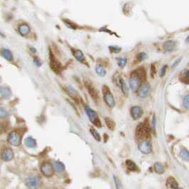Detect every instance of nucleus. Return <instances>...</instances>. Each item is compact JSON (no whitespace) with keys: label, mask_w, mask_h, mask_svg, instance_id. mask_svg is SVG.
I'll list each match as a JSON object with an SVG mask.
<instances>
[{"label":"nucleus","mask_w":189,"mask_h":189,"mask_svg":"<svg viewBox=\"0 0 189 189\" xmlns=\"http://www.w3.org/2000/svg\"><path fill=\"white\" fill-rule=\"evenodd\" d=\"M146 79V72L144 68H139L133 71L129 80V84L133 91L137 90L144 80Z\"/></svg>","instance_id":"obj_1"},{"label":"nucleus","mask_w":189,"mask_h":189,"mask_svg":"<svg viewBox=\"0 0 189 189\" xmlns=\"http://www.w3.org/2000/svg\"><path fill=\"white\" fill-rule=\"evenodd\" d=\"M156 116L155 115H154L153 118H152V125H153V130L154 132H155V130H156Z\"/></svg>","instance_id":"obj_39"},{"label":"nucleus","mask_w":189,"mask_h":189,"mask_svg":"<svg viewBox=\"0 0 189 189\" xmlns=\"http://www.w3.org/2000/svg\"><path fill=\"white\" fill-rule=\"evenodd\" d=\"M150 93V86L148 83H142L137 89V95L139 98H147Z\"/></svg>","instance_id":"obj_8"},{"label":"nucleus","mask_w":189,"mask_h":189,"mask_svg":"<svg viewBox=\"0 0 189 189\" xmlns=\"http://www.w3.org/2000/svg\"><path fill=\"white\" fill-rule=\"evenodd\" d=\"M117 85H118V86L119 87V88L121 89L122 92L124 93V95H125L126 96H127L129 94V90L123 78L122 77H119L118 79H117Z\"/></svg>","instance_id":"obj_15"},{"label":"nucleus","mask_w":189,"mask_h":189,"mask_svg":"<svg viewBox=\"0 0 189 189\" xmlns=\"http://www.w3.org/2000/svg\"><path fill=\"white\" fill-rule=\"evenodd\" d=\"M109 50L112 54H118V53L121 51L122 48L119 46H109Z\"/></svg>","instance_id":"obj_33"},{"label":"nucleus","mask_w":189,"mask_h":189,"mask_svg":"<svg viewBox=\"0 0 189 189\" xmlns=\"http://www.w3.org/2000/svg\"><path fill=\"white\" fill-rule=\"evenodd\" d=\"M2 55L4 57V58H5L7 61H12L13 60V56L10 50L8 49H3L2 51Z\"/></svg>","instance_id":"obj_25"},{"label":"nucleus","mask_w":189,"mask_h":189,"mask_svg":"<svg viewBox=\"0 0 189 189\" xmlns=\"http://www.w3.org/2000/svg\"><path fill=\"white\" fill-rule=\"evenodd\" d=\"M103 99H104V101L106 104L109 106L110 107H114L115 105V99L113 95L112 94L111 91H110V90L109 89V87L106 86V85H104L103 88Z\"/></svg>","instance_id":"obj_4"},{"label":"nucleus","mask_w":189,"mask_h":189,"mask_svg":"<svg viewBox=\"0 0 189 189\" xmlns=\"http://www.w3.org/2000/svg\"><path fill=\"white\" fill-rule=\"evenodd\" d=\"M127 61V59L126 58H117V64H118V66L122 68H124V67L126 66Z\"/></svg>","instance_id":"obj_31"},{"label":"nucleus","mask_w":189,"mask_h":189,"mask_svg":"<svg viewBox=\"0 0 189 189\" xmlns=\"http://www.w3.org/2000/svg\"><path fill=\"white\" fill-rule=\"evenodd\" d=\"M138 149L142 154H149L151 152V145L148 141L144 140V141L140 142L139 145H138Z\"/></svg>","instance_id":"obj_10"},{"label":"nucleus","mask_w":189,"mask_h":189,"mask_svg":"<svg viewBox=\"0 0 189 189\" xmlns=\"http://www.w3.org/2000/svg\"><path fill=\"white\" fill-rule=\"evenodd\" d=\"M136 136L138 139H147L150 137V130L147 123H139L136 129Z\"/></svg>","instance_id":"obj_2"},{"label":"nucleus","mask_w":189,"mask_h":189,"mask_svg":"<svg viewBox=\"0 0 189 189\" xmlns=\"http://www.w3.org/2000/svg\"><path fill=\"white\" fill-rule=\"evenodd\" d=\"M24 144L29 148H34L36 146V141L32 137H27L24 140Z\"/></svg>","instance_id":"obj_22"},{"label":"nucleus","mask_w":189,"mask_h":189,"mask_svg":"<svg viewBox=\"0 0 189 189\" xmlns=\"http://www.w3.org/2000/svg\"><path fill=\"white\" fill-rule=\"evenodd\" d=\"M34 63H35L37 66H38V67L41 66V63L40 62V61H39V60L37 58H34Z\"/></svg>","instance_id":"obj_41"},{"label":"nucleus","mask_w":189,"mask_h":189,"mask_svg":"<svg viewBox=\"0 0 189 189\" xmlns=\"http://www.w3.org/2000/svg\"><path fill=\"white\" fill-rule=\"evenodd\" d=\"M66 91L71 98L73 99V100L76 101V102H78V100H79L80 99V97L78 95V92L76 91L72 86H68L67 87Z\"/></svg>","instance_id":"obj_17"},{"label":"nucleus","mask_w":189,"mask_h":189,"mask_svg":"<svg viewBox=\"0 0 189 189\" xmlns=\"http://www.w3.org/2000/svg\"><path fill=\"white\" fill-rule=\"evenodd\" d=\"M95 72L98 75L103 77L106 75V70L104 68V67L101 65H97L95 66Z\"/></svg>","instance_id":"obj_26"},{"label":"nucleus","mask_w":189,"mask_h":189,"mask_svg":"<svg viewBox=\"0 0 189 189\" xmlns=\"http://www.w3.org/2000/svg\"><path fill=\"white\" fill-rule=\"evenodd\" d=\"M113 178H114V181H115V186H116V188H123V186H122V183H121L120 180H119L118 177L113 175Z\"/></svg>","instance_id":"obj_35"},{"label":"nucleus","mask_w":189,"mask_h":189,"mask_svg":"<svg viewBox=\"0 0 189 189\" xmlns=\"http://www.w3.org/2000/svg\"><path fill=\"white\" fill-rule=\"evenodd\" d=\"M167 70V65H164L162 67V68H161L160 73H159V75L161 76V77H163V76L166 74Z\"/></svg>","instance_id":"obj_37"},{"label":"nucleus","mask_w":189,"mask_h":189,"mask_svg":"<svg viewBox=\"0 0 189 189\" xmlns=\"http://www.w3.org/2000/svg\"><path fill=\"white\" fill-rule=\"evenodd\" d=\"M181 61V58H179V59H178V60H176V61H175V63L172 64L171 68H175V67H176V66L177 65H178V64L180 63V61Z\"/></svg>","instance_id":"obj_42"},{"label":"nucleus","mask_w":189,"mask_h":189,"mask_svg":"<svg viewBox=\"0 0 189 189\" xmlns=\"http://www.w3.org/2000/svg\"><path fill=\"white\" fill-rule=\"evenodd\" d=\"M179 79L182 82L186 84L189 83V73L188 70H183L179 76Z\"/></svg>","instance_id":"obj_19"},{"label":"nucleus","mask_w":189,"mask_h":189,"mask_svg":"<svg viewBox=\"0 0 189 189\" xmlns=\"http://www.w3.org/2000/svg\"><path fill=\"white\" fill-rule=\"evenodd\" d=\"M105 122L106 125L107 126V127L111 130H114L115 128V122L112 120V119L109 118V117H105Z\"/></svg>","instance_id":"obj_28"},{"label":"nucleus","mask_w":189,"mask_h":189,"mask_svg":"<svg viewBox=\"0 0 189 189\" xmlns=\"http://www.w3.org/2000/svg\"><path fill=\"white\" fill-rule=\"evenodd\" d=\"M126 165L127 167V169L130 171H137V166L136 163L132 160H127L126 161Z\"/></svg>","instance_id":"obj_24"},{"label":"nucleus","mask_w":189,"mask_h":189,"mask_svg":"<svg viewBox=\"0 0 189 189\" xmlns=\"http://www.w3.org/2000/svg\"><path fill=\"white\" fill-rule=\"evenodd\" d=\"M50 66L52 70L58 74L61 73V71L63 70V67H62L61 63L55 58L54 55L52 54L51 51H50Z\"/></svg>","instance_id":"obj_5"},{"label":"nucleus","mask_w":189,"mask_h":189,"mask_svg":"<svg viewBox=\"0 0 189 189\" xmlns=\"http://www.w3.org/2000/svg\"><path fill=\"white\" fill-rule=\"evenodd\" d=\"M9 115H10V113L7 110L4 108H0V119L6 118Z\"/></svg>","instance_id":"obj_32"},{"label":"nucleus","mask_w":189,"mask_h":189,"mask_svg":"<svg viewBox=\"0 0 189 189\" xmlns=\"http://www.w3.org/2000/svg\"><path fill=\"white\" fill-rule=\"evenodd\" d=\"M156 73V67H155V66H154V64H151V77L154 78Z\"/></svg>","instance_id":"obj_38"},{"label":"nucleus","mask_w":189,"mask_h":189,"mask_svg":"<svg viewBox=\"0 0 189 189\" xmlns=\"http://www.w3.org/2000/svg\"><path fill=\"white\" fill-rule=\"evenodd\" d=\"M31 50L33 52H36V50H35V49H34L33 48H31Z\"/></svg>","instance_id":"obj_43"},{"label":"nucleus","mask_w":189,"mask_h":189,"mask_svg":"<svg viewBox=\"0 0 189 189\" xmlns=\"http://www.w3.org/2000/svg\"><path fill=\"white\" fill-rule=\"evenodd\" d=\"M90 133L92 134V135L93 136L95 139L97 141L100 142L101 140V138H100V134L98 132V131H97L95 129H94L93 127H91L90 129Z\"/></svg>","instance_id":"obj_30"},{"label":"nucleus","mask_w":189,"mask_h":189,"mask_svg":"<svg viewBox=\"0 0 189 189\" xmlns=\"http://www.w3.org/2000/svg\"><path fill=\"white\" fill-rule=\"evenodd\" d=\"M143 110L139 106H134L131 108V115L135 120H138L142 117Z\"/></svg>","instance_id":"obj_11"},{"label":"nucleus","mask_w":189,"mask_h":189,"mask_svg":"<svg viewBox=\"0 0 189 189\" xmlns=\"http://www.w3.org/2000/svg\"><path fill=\"white\" fill-rule=\"evenodd\" d=\"M85 110L91 123H93L94 125L98 127H102V124H101L100 119H99L98 113H97L95 110L91 109L89 106H85Z\"/></svg>","instance_id":"obj_3"},{"label":"nucleus","mask_w":189,"mask_h":189,"mask_svg":"<svg viewBox=\"0 0 189 189\" xmlns=\"http://www.w3.org/2000/svg\"><path fill=\"white\" fill-rule=\"evenodd\" d=\"M11 96V91L6 86L0 87V97L4 99H8Z\"/></svg>","instance_id":"obj_16"},{"label":"nucleus","mask_w":189,"mask_h":189,"mask_svg":"<svg viewBox=\"0 0 189 189\" xmlns=\"http://www.w3.org/2000/svg\"><path fill=\"white\" fill-rule=\"evenodd\" d=\"M2 159L4 161H10L14 158V152L11 149L7 148L4 149L2 152Z\"/></svg>","instance_id":"obj_12"},{"label":"nucleus","mask_w":189,"mask_h":189,"mask_svg":"<svg viewBox=\"0 0 189 189\" xmlns=\"http://www.w3.org/2000/svg\"><path fill=\"white\" fill-rule=\"evenodd\" d=\"M8 142L12 146L18 147L21 144V142H22V138H21V135L17 132H11L9 134L7 137Z\"/></svg>","instance_id":"obj_6"},{"label":"nucleus","mask_w":189,"mask_h":189,"mask_svg":"<svg viewBox=\"0 0 189 189\" xmlns=\"http://www.w3.org/2000/svg\"><path fill=\"white\" fill-rule=\"evenodd\" d=\"M167 186L170 188H179V183L174 178L169 177L167 181Z\"/></svg>","instance_id":"obj_21"},{"label":"nucleus","mask_w":189,"mask_h":189,"mask_svg":"<svg viewBox=\"0 0 189 189\" xmlns=\"http://www.w3.org/2000/svg\"><path fill=\"white\" fill-rule=\"evenodd\" d=\"M180 157L182 159V160L188 162V161H189V154H188V151L186 150V149H183V150H181V151L180 152Z\"/></svg>","instance_id":"obj_29"},{"label":"nucleus","mask_w":189,"mask_h":189,"mask_svg":"<svg viewBox=\"0 0 189 189\" xmlns=\"http://www.w3.org/2000/svg\"><path fill=\"white\" fill-rule=\"evenodd\" d=\"M54 167L55 169H56L57 171L59 173L63 172L66 169L65 165L62 162H61V161H56V162L54 163Z\"/></svg>","instance_id":"obj_27"},{"label":"nucleus","mask_w":189,"mask_h":189,"mask_svg":"<svg viewBox=\"0 0 189 189\" xmlns=\"http://www.w3.org/2000/svg\"><path fill=\"white\" fill-rule=\"evenodd\" d=\"M85 86L87 87V90H88L89 95H90V97L93 98V100H94L95 102H98V99H99V95L97 91V90L95 89L93 85L91 84V82H90L88 81H85Z\"/></svg>","instance_id":"obj_9"},{"label":"nucleus","mask_w":189,"mask_h":189,"mask_svg":"<svg viewBox=\"0 0 189 189\" xmlns=\"http://www.w3.org/2000/svg\"><path fill=\"white\" fill-rule=\"evenodd\" d=\"M147 57H148V56H147V54H146V53L141 52L138 54L137 59L139 62H141V61H144V60H146L147 58Z\"/></svg>","instance_id":"obj_34"},{"label":"nucleus","mask_w":189,"mask_h":189,"mask_svg":"<svg viewBox=\"0 0 189 189\" xmlns=\"http://www.w3.org/2000/svg\"><path fill=\"white\" fill-rule=\"evenodd\" d=\"M26 184L29 188H36L40 184V179L35 176L29 177L26 179Z\"/></svg>","instance_id":"obj_13"},{"label":"nucleus","mask_w":189,"mask_h":189,"mask_svg":"<svg viewBox=\"0 0 189 189\" xmlns=\"http://www.w3.org/2000/svg\"><path fill=\"white\" fill-rule=\"evenodd\" d=\"M154 169L155 172L158 174H162L165 171L164 167H163V166L159 162H156L154 163Z\"/></svg>","instance_id":"obj_23"},{"label":"nucleus","mask_w":189,"mask_h":189,"mask_svg":"<svg viewBox=\"0 0 189 189\" xmlns=\"http://www.w3.org/2000/svg\"><path fill=\"white\" fill-rule=\"evenodd\" d=\"M18 30H19V32L21 35L23 36H25L26 35H28L30 32V27L27 24H22L19 25V28H18Z\"/></svg>","instance_id":"obj_18"},{"label":"nucleus","mask_w":189,"mask_h":189,"mask_svg":"<svg viewBox=\"0 0 189 189\" xmlns=\"http://www.w3.org/2000/svg\"><path fill=\"white\" fill-rule=\"evenodd\" d=\"M41 171L46 177H51L54 174V167L49 162H45L41 165Z\"/></svg>","instance_id":"obj_7"},{"label":"nucleus","mask_w":189,"mask_h":189,"mask_svg":"<svg viewBox=\"0 0 189 189\" xmlns=\"http://www.w3.org/2000/svg\"><path fill=\"white\" fill-rule=\"evenodd\" d=\"M73 56L76 59L78 60L79 62H81V63H83L85 60V56L80 50H75L73 51Z\"/></svg>","instance_id":"obj_20"},{"label":"nucleus","mask_w":189,"mask_h":189,"mask_svg":"<svg viewBox=\"0 0 189 189\" xmlns=\"http://www.w3.org/2000/svg\"><path fill=\"white\" fill-rule=\"evenodd\" d=\"M176 46V42L173 40L167 41L163 43V48L166 52H171Z\"/></svg>","instance_id":"obj_14"},{"label":"nucleus","mask_w":189,"mask_h":189,"mask_svg":"<svg viewBox=\"0 0 189 189\" xmlns=\"http://www.w3.org/2000/svg\"><path fill=\"white\" fill-rule=\"evenodd\" d=\"M183 106L186 110H188L189 108V95H187L185 98H183Z\"/></svg>","instance_id":"obj_36"},{"label":"nucleus","mask_w":189,"mask_h":189,"mask_svg":"<svg viewBox=\"0 0 189 189\" xmlns=\"http://www.w3.org/2000/svg\"><path fill=\"white\" fill-rule=\"evenodd\" d=\"M5 131V126L4 124L0 123V135L3 133Z\"/></svg>","instance_id":"obj_40"}]
</instances>
